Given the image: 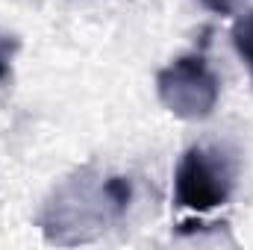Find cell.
Listing matches in <instances>:
<instances>
[{"instance_id": "cell-5", "label": "cell", "mask_w": 253, "mask_h": 250, "mask_svg": "<svg viewBox=\"0 0 253 250\" xmlns=\"http://www.w3.org/2000/svg\"><path fill=\"white\" fill-rule=\"evenodd\" d=\"M21 50V39L9 30H0V85L12 80V62Z\"/></svg>"}, {"instance_id": "cell-3", "label": "cell", "mask_w": 253, "mask_h": 250, "mask_svg": "<svg viewBox=\"0 0 253 250\" xmlns=\"http://www.w3.org/2000/svg\"><path fill=\"white\" fill-rule=\"evenodd\" d=\"M156 97L180 121H206L221 97V80L203 50H191L156 71Z\"/></svg>"}, {"instance_id": "cell-1", "label": "cell", "mask_w": 253, "mask_h": 250, "mask_svg": "<svg viewBox=\"0 0 253 250\" xmlns=\"http://www.w3.org/2000/svg\"><path fill=\"white\" fill-rule=\"evenodd\" d=\"M132 197L135 183L129 177L103 174L94 165H85L53 186L36 224L50 245H85L124 218Z\"/></svg>"}, {"instance_id": "cell-6", "label": "cell", "mask_w": 253, "mask_h": 250, "mask_svg": "<svg viewBox=\"0 0 253 250\" xmlns=\"http://www.w3.org/2000/svg\"><path fill=\"white\" fill-rule=\"evenodd\" d=\"M197 3L215 15H233V0H197Z\"/></svg>"}, {"instance_id": "cell-4", "label": "cell", "mask_w": 253, "mask_h": 250, "mask_svg": "<svg viewBox=\"0 0 253 250\" xmlns=\"http://www.w3.org/2000/svg\"><path fill=\"white\" fill-rule=\"evenodd\" d=\"M233 44H236V53L242 56V62L248 65L251 83H253V9L236 21V27H233Z\"/></svg>"}, {"instance_id": "cell-2", "label": "cell", "mask_w": 253, "mask_h": 250, "mask_svg": "<svg viewBox=\"0 0 253 250\" xmlns=\"http://www.w3.org/2000/svg\"><path fill=\"white\" fill-rule=\"evenodd\" d=\"M239 162L230 150L191 144L174 171V203L197 215L224 206L236 188Z\"/></svg>"}]
</instances>
